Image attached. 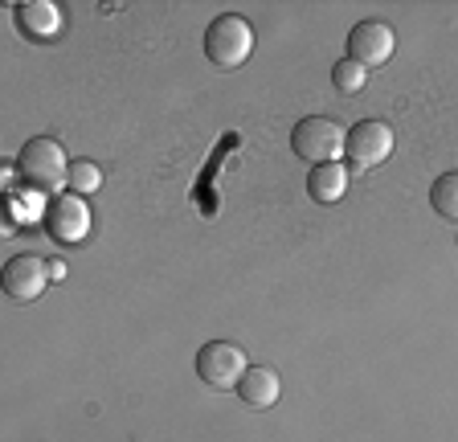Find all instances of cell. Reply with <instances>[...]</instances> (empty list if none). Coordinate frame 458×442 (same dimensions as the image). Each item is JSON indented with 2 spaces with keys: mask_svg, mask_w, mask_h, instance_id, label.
Masks as SVG:
<instances>
[{
  "mask_svg": "<svg viewBox=\"0 0 458 442\" xmlns=\"http://www.w3.org/2000/svg\"><path fill=\"white\" fill-rule=\"evenodd\" d=\"M17 173L29 189L57 192L70 181V160H66V152H62L57 140H49V135H33L17 156Z\"/></svg>",
  "mask_w": 458,
  "mask_h": 442,
  "instance_id": "6da1fadb",
  "label": "cell"
},
{
  "mask_svg": "<svg viewBox=\"0 0 458 442\" xmlns=\"http://www.w3.org/2000/svg\"><path fill=\"white\" fill-rule=\"evenodd\" d=\"M254 54V30L242 13H221L205 30V58L221 70H238Z\"/></svg>",
  "mask_w": 458,
  "mask_h": 442,
  "instance_id": "7a4b0ae2",
  "label": "cell"
},
{
  "mask_svg": "<svg viewBox=\"0 0 458 442\" xmlns=\"http://www.w3.org/2000/svg\"><path fill=\"white\" fill-rule=\"evenodd\" d=\"M344 144H348V132H344L335 119H324V115L299 119L295 132H291V148H295V156L307 160L311 168H319V164H335L344 156Z\"/></svg>",
  "mask_w": 458,
  "mask_h": 442,
  "instance_id": "3957f363",
  "label": "cell"
},
{
  "mask_svg": "<svg viewBox=\"0 0 458 442\" xmlns=\"http://www.w3.org/2000/svg\"><path fill=\"white\" fill-rule=\"evenodd\" d=\"M246 369H250V361L242 353V344H233V340H209L197 353V377L209 389H238Z\"/></svg>",
  "mask_w": 458,
  "mask_h": 442,
  "instance_id": "277c9868",
  "label": "cell"
},
{
  "mask_svg": "<svg viewBox=\"0 0 458 442\" xmlns=\"http://www.w3.org/2000/svg\"><path fill=\"white\" fill-rule=\"evenodd\" d=\"M344 156L352 164V173H369V168L385 164L393 156V127L381 123V119H360V123L348 132Z\"/></svg>",
  "mask_w": 458,
  "mask_h": 442,
  "instance_id": "5b68a950",
  "label": "cell"
},
{
  "mask_svg": "<svg viewBox=\"0 0 458 442\" xmlns=\"http://www.w3.org/2000/svg\"><path fill=\"white\" fill-rule=\"evenodd\" d=\"M46 234L57 246H74L90 234V205L78 192H57L46 205Z\"/></svg>",
  "mask_w": 458,
  "mask_h": 442,
  "instance_id": "8992f818",
  "label": "cell"
},
{
  "mask_svg": "<svg viewBox=\"0 0 458 442\" xmlns=\"http://www.w3.org/2000/svg\"><path fill=\"white\" fill-rule=\"evenodd\" d=\"M0 283H4V295L9 299H17V303H33V299L54 283V275H49V262L38 259V254H13V259L4 262Z\"/></svg>",
  "mask_w": 458,
  "mask_h": 442,
  "instance_id": "52a82bcc",
  "label": "cell"
},
{
  "mask_svg": "<svg viewBox=\"0 0 458 442\" xmlns=\"http://www.w3.org/2000/svg\"><path fill=\"white\" fill-rule=\"evenodd\" d=\"M393 49H397V33H393L385 21H360V25H352V33H348V58L360 62L364 70L385 66V62L393 58Z\"/></svg>",
  "mask_w": 458,
  "mask_h": 442,
  "instance_id": "ba28073f",
  "label": "cell"
},
{
  "mask_svg": "<svg viewBox=\"0 0 458 442\" xmlns=\"http://www.w3.org/2000/svg\"><path fill=\"white\" fill-rule=\"evenodd\" d=\"M238 397L250 410H270L283 397V381H278V373L270 365H250L246 377L238 381Z\"/></svg>",
  "mask_w": 458,
  "mask_h": 442,
  "instance_id": "9c48e42d",
  "label": "cell"
},
{
  "mask_svg": "<svg viewBox=\"0 0 458 442\" xmlns=\"http://www.w3.org/2000/svg\"><path fill=\"white\" fill-rule=\"evenodd\" d=\"M348 181H352V173H348L340 160H335V164H319V168H311V173H307V192H311L315 205H335V201H344Z\"/></svg>",
  "mask_w": 458,
  "mask_h": 442,
  "instance_id": "30bf717a",
  "label": "cell"
},
{
  "mask_svg": "<svg viewBox=\"0 0 458 442\" xmlns=\"http://www.w3.org/2000/svg\"><path fill=\"white\" fill-rule=\"evenodd\" d=\"M13 13H17L21 30L38 41H49L57 30H62V13H57V4H49V0H21Z\"/></svg>",
  "mask_w": 458,
  "mask_h": 442,
  "instance_id": "8fae6325",
  "label": "cell"
},
{
  "mask_svg": "<svg viewBox=\"0 0 458 442\" xmlns=\"http://www.w3.org/2000/svg\"><path fill=\"white\" fill-rule=\"evenodd\" d=\"M429 205H434V213H442L446 221H458V173H446L434 181Z\"/></svg>",
  "mask_w": 458,
  "mask_h": 442,
  "instance_id": "7c38bea8",
  "label": "cell"
},
{
  "mask_svg": "<svg viewBox=\"0 0 458 442\" xmlns=\"http://www.w3.org/2000/svg\"><path fill=\"white\" fill-rule=\"evenodd\" d=\"M70 192H78V197H86V192L103 189V168H98L95 160H70Z\"/></svg>",
  "mask_w": 458,
  "mask_h": 442,
  "instance_id": "4fadbf2b",
  "label": "cell"
},
{
  "mask_svg": "<svg viewBox=\"0 0 458 442\" xmlns=\"http://www.w3.org/2000/svg\"><path fill=\"white\" fill-rule=\"evenodd\" d=\"M332 82H335L340 95H356V90H364V82H369V70H364L360 62L344 58V62H335L332 66Z\"/></svg>",
  "mask_w": 458,
  "mask_h": 442,
  "instance_id": "5bb4252c",
  "label": "cell"
}]
</instances>
